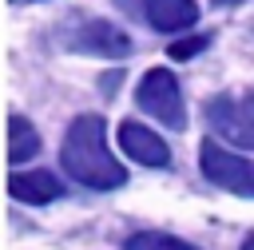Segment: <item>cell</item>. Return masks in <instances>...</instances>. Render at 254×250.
<instances>
[{"label": "cell", "instance_id": "cell-12", "mask_svg": "<svg viewBox=\"0 0 254 250\" xmlns=\"http://www.w3.org/2000/svg\"><path fill=\"white\" fill-rule=\"evenodd\" d=\"M214 8H234V4H242V0H210Z\"/></svg>", "mask_w": 254, "mask_h": 250}, {"label": "cell", "instance_id": "cell-6", "mask_svg": "<svg viewBox=\"0 0 254 250\" xmlns=\"http://www.w3.org/2000/svg\"><path fill=\"white\" fill-rule=\"evenodd\" d=\"M119 147L127 151V159H135V163H143V167H167V163H171V147H167L151 127L131 123V119L119 123Z\"/></svg>", "mask_w": 254, "mask_h": 250}, {"label": "cell", "instance_id": "cell-10", "mask_svg": "<svg viewBox=\"0 0 254 250\" xmlns=\"http://www.w3.org/2000/svg\"><path fill=\"white\" fill-rule=\"evenodd\" d=\"M123 250H198V246H190V242H183V238H175V234L143 230V234H131V238L123 242Z\"/></svg>", "mask_w": 254, "mask_h": 250}, {"label": "cell", "instance_id": "cell-2", "mask_svg": "<svg viewBox=\"0 0 254 250\" xmlns=\"http://www.w3.org/2000/svg\"><path fill=\"white\" fill-rule=\"evenodd\" d=\"M206 123L234 147H254V87L222 91L206 99Z\"/></svg>", "mask_w": 254, "mask_h": 250}, {"label": "cell", "instance_id": "cell-8", "mask_svg": "<svg viewBox=\"0 0 254 250\" xmlns=\"http://www.w3.org/2000/svg\"><path fill=\"white\" fill-rule=\"evenodd\" d=\"M8 190H12V198L40 206V202H56V198L64 194V183H60L52 171H16V175L8 179Z\"/></svg>", "mask_w": 254, "mask_h": 250}, {"label": "cell", "instance_id": "cell-7", "mask_svg": "<svg viewBox=\"0 0 254 250\" xmlns=\"http://www.w3.org/2000/svg\"><path fill=\"white\" fill-rule=\"evenodd\" d=\"M143 16L155 32H183L198 20V4L194 0H139Z\"/></svg>", "mask_w": 254, "mask_h": 250}, {"label": "cell", "instance_id": "cell-13", "mask_svg": "<svg viewBox=\"0 0 254 250\" xmlns=\"http://www.w3.org/2000/svg\"><path fill=\"white\" fill-rule=\"evenodd\" d=\"M242 250H254V234H250V238H246V242H242Z\"/></svg>", "mask_w": 254, "mask_h": 250}, {"label": "cell", "instance_id": "cell-5", "mask_svg": "<svg viewBox=\"0 0 254 250\" xmlns=\"http://www.w3.org/2000/svg\"><path fill=\"white\" fill-rule=\"evenodd\" d=\"M67 48L103 56V60H123V56H131V36L107 20H79L75 28H67Z\"/></svg>", "mask_w": 254, "mask_h": 250}, {"label": "cell", "instance_id": "cell-9", "mask_svg": "<svg viewBox=\"0 0 254 250\" xmlns=\"http://www.w3.org/2000/svg\"><path fill=\"white\" fill-rule=\"evenodd\" d=\"M40 151V135L24 115H8V163H24Z\"/></svg>", "mask_w": 254, "mask_h": 250}, {"label": "cell", "instance_id": "cell-4", "mask_svg": "<svg viewBox=\"0 0 254 250\" xmlns=\"http://www.w3.org/2000/svg\"><path fill=\"white\" fill-rule=\"evenodd\" d=\"M198 163H202V175L230 190V194H242V198H254V163L238 159L230 147H222L218 139H206L202 151H198Z\"/></svg>", "mask_w": 254, "mask_h": 250}, {"label": "cell", "instance_id": "cell-3", "mask_svg": "<svg viewBox=\"0 0 254 250\" xmlns=\"http://www.w3.org/2000/svg\"><path fill=\"white\" fill-rule=\"evenodd\" d=\"M135 103H139L147 115H155L163 127H171V131H183V127H187L183 91H179V79H175L167 67H151V71L139 79Z\"/></svg>", "mask_w": 254, "mask_h": 250}, {"label": "cell", "instance_id": "cell-1", "mask_svg": "<svg viewBox=\"0 0 254 250\" xmlns=\"http://www.w3.org/2000/svg\"><path fill=\"white\" fill-rule=\"evenodd\" d=\"M60 167L91 190H115L127 183V171L119 167V159L107 147V123L103 115H75L71 127L64 131L60 143Z\"/></svg>", "mask_w": 254, "mask_h": 250}, {"label": "cell", "instance_id": "cell-11", "mask_svg": "<svg viewBox=\"0 0 254 250\" xmlns=\"http://www.w3.org/2000/svg\"><path fill=\"white\" fill-rule=\"evenodd\" d=\"M206 44H210V36H187V40L171 44V60H190V56H198Z\"/></svg>", "mask_w": 254, "mask_h": 250}]
</instances>
